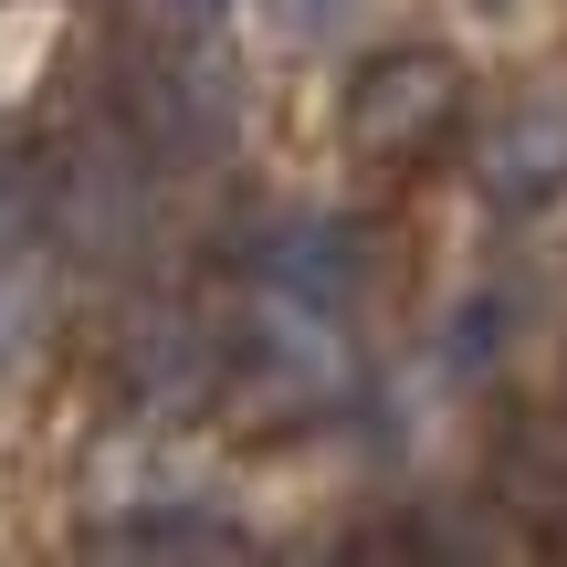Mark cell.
Masks as SVG:
<instances>
[{
    "label": "cell",
    "mask_w": 567,
    "mask_h": 567,
    "mask_svg": "<svg viewBox=\"0 0 567 567\" xmlns=\"http://www.w3.org/2000/svg\"><path fill=\"white\" fill-rule=\"evenodd\" d=\"M473 179H484V200H505V210L557 200V189H567V105H557V95L505 105V116L484 126V158H473Z\"/></svg>",
    "instance_id": "obj_4"
},
{
    "label": "cell",
    "mask_w": 567,
    "mask_h": 567,
    "mask_svg": "<svg viewBox=\"0 0 567 567\" xmlns=\"http://www.w3.org/2000/svg\"><path fill=\"white\" fill-rule=\"evenodd\" d=\"M347 11H358V0H274V21H284V32H295V42H316V32H337Z\"/></svg>",
    "instance_id": "obj_5"
},
{
    "label": "cell",
    "mask_w": 567,
    "mask_h": 567,
    "mask_svg": "<svg viewBox=\"0 0 567 567\" xmlns=\"http://www.w3.org/2000/svg\"><path fill=\"white\" fill-rule=\"evenodd\" d=\"M452 116H463V63L431 53V42H400V53L358 63L337 95V137L358 147L368 168H410L431 158V147L452 137Z\"/></svg>",
    "instance_id": "obj_1"
},
{
    "label": "cell",
    "mask_w": 567,
    "mask_h": 567,
    "mask_svg": "<svg viewBox=\"0 0 567 567\" xmlns=\"http://www.w3.org/2000/svg\"><path fill=\"white\" fill-rule=\"evenodd\" d=\"M126 116H137L147 158H210L231 137V84L189 42H147V53H126Z\"/></svg>",
    "instance_id": "obj_2"
},
{
    "label": "cell",
    "mask_w": 567,
    "mask_h": 567,
    "mask_svg": "<svg viewBox=\"0 0 567 567\" xmlns=\"http://www.w3.org/2000/svg\"><path fill=\"white\" fill-rule=\"evenodd\" d=\"M105 368H116V389L137 410H200L210 389H221V337H210L189 305H137V316H116V337H105Z\"/></svg>",
    "instance_id": "obj_3"
}]
</instances>
